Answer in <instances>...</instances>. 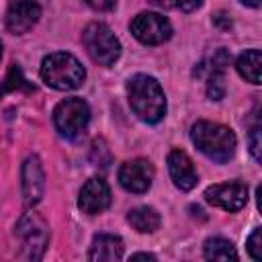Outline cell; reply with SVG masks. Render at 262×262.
I'll list each match as a JSON object with an SVG mask.
<instances>
[{
  "label": "cell",
  "mask_w": 262,
  "mask_h": 262,
  "mask_svg": "<svg viewBox=\"0 0 262 262\" xmlns=\"http://www.w3.org/2000/svg\"><path fill=\"white\" fill-rule=\"evenodd\" d=\"M90 8H94V10H98V12H108V10H113L115 8V4H117V0H84Z\"/></svg>",
  "instance_id": "44dd1931"
},
{
  "label": "cell",
  "mask_w": 262,
  "mask_h": 262,
  "mask_svg": "<svg viewBox=\"0 0 262 262\" xmlns=\"http://www.w3.org/2000/svg\"><path fill=\"white\" fill-rule=\"evenodd\" d=\"M154 180V166L145 158H135L119 168V182L129 192H145Z\"/></svg>",
  "instance_id": "9c48e42d"
},
{
  "label": "cell",
  "mask_w": 262,
  "mask_h": 262,
  "mask_svg": "<svg viewBox=\"0 0 262 262\" xmlns=\"http://www.w3.org/2000/svg\"><path fill=\"white\" fill-rule=\"evenodd\" d=\"M176 2V6L180 8V10H184V12H192V10H196L201 4H203V0H174Z\"/></svg>",
  "instance_id": "7402d4cb"
},
{
  "label": "cell",
  "mask_w": 262,
  "mask_h": 262,
  "mask_svg": "<svg viewBox=\"0 0 262 262\" xmlns=\"http://www.w3.org/2000/svg\"><path fill=\"white\" fill-rule=\"evenodd\" d=\"M88 121H90V108H88L86 100H82L78 96L61 100L53 108V125L59 131V135H63L68 139L78 137L86 129Z\"/></svg>",
  "instance_id": "5b68a950"
},
{
  "label": "cell",
  "mask_w": 262,
  "mask_h": 262,
  "mask_svg": "<svg viewBox=\"0 0 262 262\" xmlns=\"http://www.w3.org/2000/svg\"><path fill=\"white\" fill-rule=\"evenodd\" d=\"M223 94H225L223 72H209V78H207V96L211 100H221Z\"/></svg>",
  "instance_id": "ac0fdd59"
},
{
  "label": "cell",
  "mask_w": 262,
  "mask_h": 262,
  "mask_svg": "<svg viewBox=\"0 0 262 262\" xmlns=\"http://www.w3.org/2000/svg\"><path fill=\"white\" fill-rule=\"evenodd\" d=\"M16 235L23 242V258L41 260L49 242V227L43 221V217L33 211L25 213L16 225Z\"/></svg>",
  "instance_id": "8992f818"
},
{
  "label": "cell",
  "mask_w": 262,
  "mask_h": 262,
  "mask_svg": "<svg viewBox=\"0 0 262 262\" xmlns=\"http://www.w3.org/2000/svg\"><path fill=\"white\" fill-rule=\"evenodd\" d=\"M127 221L139 233H154L162 223L160 213L154 207H135V209H131L127 213Z\"/></svg>",
  "instance_id": "9a60e30c"
},
{
  "label": "cell",
  "mask_w": 262,
  "mask_h": 262,
  "mask_svg": "<svg viewBox=\"0 0 262 262\" xmlns=\"http://www.w3.org/2000/svg\"><path fill=\"white\" fill-rule=\"evenodd\" d=\"M111 205V188L102 178H90L80 190L78 207L86 215H96L108 209Z\"/></svg>",
  "instance_id": "8fae6325"
},
{
  "label": "cell",
  "mask_w": 262,
  "mask_h": 262,
  "mask_svg": "<svg viewBox=\"0 0 262 262\" xmlns=\"http://www.w3.org/2000/svg\"><path fill=\"white\" fill-rule=\"evenodd\" d=\"M235 68L239 72L242 78H246L248 82L252 84H260V70H262V55L258 49H248L244 51L237 61H235Z\"/></svg>",
  "instance_id": "2e32d148"
},
{
  "label": "cell",
  "mask_w": 262,
  "mask_h": 262,
  "mask_svg": "<svg viewBox=\"0 0 262 262\" xmlns=\"http://www.w3.org/2000/svg\"><path fill=\"white\" fill-rule=\"evenodd\" d=\"M205 201L211 203L213 207H219L223 211H239L248 203V186L244 182H223V184H213L205 190Z\"/></svg>",
  "instance_id": "ba28073f"
},
{
  "label": "cell",
  "mask_w": 262,
  "mask_h": 262,
  "mask_svg": "<svg viewBox=\"0 0 262 262\" xmlns=\"http://www.w3.org/2000/svg\"><path fill=\"white\" fill-rule=\"evenodd\" d=\"M41 78L49 88L55 90H76L84 84L86 70L84 66L66 51H55L43 57L41 61Z\"/></svg>",
  "instance_id": "3957f363"
},
{
  "label": "cell",
  "mask_w": 262,
  "mask_h": 262,
  "mask_svg": "<svg viewBox=\"0 0 262 262\" xmlns=\"http://www.w3.org/2000/svg\"><path fill=\"white\" fill-rule=\"evenodd\" d=\"M248 252H250V256L256 260V262H260L262 260V229L260 227H256L254 231H252V235L248 237Z\"/></svg>",
  "instance_id": "d6986e66"
},
{
  "label": "cell",
  "mask_w": 262,
  "mask_h": 262,
  "mask_svg": "<svg viewBox=\"0 0 262 262\" xmlns=\"http://www.w3.org/2000/svg\"><path fill=\"white\" fill-rule=\"evenodd\" d=\"M139 258H143V260H156L154 254H145V252H139V254H133L131 256V260H139Z\"/></svg>",
  "instance_id": "603a6c76"
},
{
  "label": "cell",
  "mask_w": 262,
  "mask_h": 262,
  "mask_svg": "<svg viewBox=\"0 0 262 262\" xmlns=\"http://www.w3.org/2000/svg\"><path fill=\"white\" fill-rule=\"evenodd\" d=\"M250 151H252L256 162L262 160V156H260V127H254L250 133Z\"/></svg>",
  "instance_id": "ffe728a7"
},
{
  "label": "cell",
  "mask_w": 262,
  "mask_h": 262,
  "mask_svg": "<svg viewBox=\"0 0 262 262\" xmlns=\"http://www.w3.org/2000/svg\"><path fill=\"white\" fill-rule=\"evenodd\" d=\"M205 258L207 260H237V252L229 239L211 237L205 242Z\"/></svg>",
  "instance_id": "e0dca14e"
},
{
  "label": "cell",
  "mask_w": 262,
  "mask_h": 262,
  "mask_svg": "<svg viewBox=\"0 0 262 262\" xmlns=\"http://www.w3.org/2000/svg\"><path fill=\"white\" fill-rule=\"evenodd\" d=\"M82 43L88 55L100 66H113L121 55V43L104 23H90L82 31Z\"/></svg>",
  "instance_id": "277c9868"
},
{
  "label": "cell",
  "mask_w": 262,
  "mask_h": 262,
  "mask_svg": "<svg viewBox=\"0 0 262 262\" xmlns=\"http://www.w3.org/2000/svg\"><path fill=\"white\" fill-rule=\"evenodd\" d=\"M127 96L133 113L145 123H160L166 115V96L160 82L147 74H135L127 82Z\"/></svg>",
  "instance_id": "6da1fadb"
},
{
  "label": "cell",
  "mask_w": 262,
  "mask_h": 262,
  "mask_svg": "<svg viewBox=\"0 0 262 262\" xmlns=\"http://www.w3.org/2000/svg\"><path fill=\"white\" fill-rule=\"evenodd\" d=\"M242 4H246V6H252V8H258L260 6V0H239Z\"/></svg>",
  "instance_id": "cb8c5ba5"
},
{
  "label": "cell",
  "mask_w": 262,
  "mask_h": 262,
  "mask_svg": "<svg viewBox=\"0 0 262 262\" xmlns=\"http://www.w3.org/2000/svg\"><path fill=\"white\" fill-rule=\"evenodd\" d=\"M41 6L35 0H10L6 10V29L12 35H23L37 25Z\"/></svg>",
  "instance_id": "30bf717a"
},
{
  "label": "cell",
  "mask_w": 262,
  "mask_h": 262,
  "mask_svg": "<svg viewBox=\"0 0 262 262\" xmlns=\"http://www.w3.org/2000/svg\"><path fill=\"white\" fill-rule=\"evenodd\" d=\"M0 57H2V41H0Z\"/></svg>",
  "instance_id": "d4e9b609"
},
{
  "label": "cell",
  "mask_w": 262,
  "mask_h": 262,
  "mask_svg": "<svg viewBox=\"0 0 262 262\" xmlns=\"http://www.w3.org/2000/svg\"><path fill=\"white\" fill-rule=\"evenodd\" d=\"M45 190V172L37 156H29L23 164V199L27 207H33L41 201Z\"/></svg>",
  "instance_id": "7c38bea8"
},
{
  "label": "cell",
  "mask_w": 262,
  "mask_h": 262,
  "mask_svg": "<svg viewBox=\"0 0 262 262\" xmlns=\"http://www.w3.org/2000/svg\"><path fill=\"white\" fill-rule=\"evenodd\" d=\"M131 33L145 45H160L172 37V25L158 12H139L131 20Z\"/></svg>",
  "instance_id": "52a82bcc"
},
{
  "label": "cell",
  "mask_w": 262,
  "mask_h": 262,
  "mask_svg": "<svg viewBox=\"0 0 262 262\" xmlns=\"http://www.w3.org/2000/svg\"><path fill=\"white\" fill-rule=\"evenodd\" d=\"M190 139L201 154L217 164H225L235 154V135L229 127L211 123V121H196L190 129Z\"/></svg>",
  "instance_id": "7a4b0ae2"
},
{
  "label": "cell",
  "mask_w": 262,
  "mask_h": 262,
  "mask_svg": "<svg viewBox=\"0 0 262 262\" xmlns=\"http://www.w3.org/2000/svg\"><path fill=\"white\" fill-rule=\"evenodd\" d=\"M168 172L174 180V184L180 190H190L199 182V174L192 166V160L182 151V149H172L168 154Z\"/></svg>",
  "instance_id": "4fadbf2b"
},
{
  "label": "cell",
  "mask_w": 262,
  "mask_h": 262,
  "mask_svg": "<svg viewBox=\"0 0 262 262\" xmlns=\"http://www.w3.org/2000/svg\"><path fill=\"white\" fill-rule=\"evenodd\" d=\"M123 239L119 235L111 233H100L92 239L88 260H98V262H113L123 258Z\"/></svg>",
  "instance_id": "5bb4252c"
}]
</instances>
